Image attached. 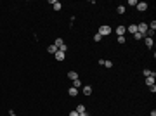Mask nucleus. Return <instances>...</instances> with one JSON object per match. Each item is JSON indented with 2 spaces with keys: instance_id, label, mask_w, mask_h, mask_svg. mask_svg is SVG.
<instances>
[{
  "instance_id": "obj_15",
  "label": "nucleus",
  "mask_w": 156,
  "mask_h": 116,
  "mask_svg": "<svg viewBox=\"0 0 156 116\" xmlns=\"http://www.w3.org/2000/svg\"><path fill=\"white\" fill-rule=\"evenodd\" d=\"M142 75H144V76H153V75H156L154 71H151V69H144V71H142Z\"/></svg>"
},
{
  "instance_id": "obj_18",
  "label": "nucleus",
  "mask_w": 156,
  "mask_h": 116,
  "mask_svg": "<svg viewBox=\"0 0 156 116\" xmlns=\"http://www.w3.org/2000/svg\"><path fill=\"white\" fill-rule=\"evenodd\" d=\"M116 12H118V14H125V5H118Z\"/></svg>"
},
{
  "instance_id": "obj_20",
  "label": "nucleus",
  "mask_w": 156,
  "mask_h": 116,
  "mask_svg": "<svg viewBox=\"0 0 156 116\" xmlns=\"http://www.w3.org/2000/svg\"><path fill=\"white\" fill-rule=\"evenodd\" d=\"M101 40H102V37H101V35H99V33H96V35H94V42H101Z\"/></svg>"
},
{
  "instance_id": "obj_2",
  "label": "nucleus",
  "mask_w": 156,
  "mask_h": 116,
  "mask_svg": "<svg viewBox=\"0 0 156 116\" xmlns=\"http://www.w3.org/2000/svg\"><path fill=\"white\" fill-rule=\"evenodd\" d=\"M147 24L146 23H139V24H137V31H139V33H144V35H146V31H147Z\"/></svg>"
},
{
  "instance_id": "obj_7",
  "label": "nucleus",
  "mask_w": 156,
  "mask_h": 116,
  "mask_svg": "<svg viewBox=\"0 0 156 116\" xmlns=\"http://www.w3.org/2000/svg\"><path fill=\"white\" fill-rule=\"evenodd\" d=\"M54 56H56V59H57V61H64V57H66V54H64V52H61V50H57Z\"/></svg>"
},
{
  "instance_id": "obj_10",
  "label": "nucleus",
  "mask_w": 156,
  "mask_h": 116,
  "mask_svg": "<svg viewBox=\"0 0 156 116\" xmlns=\"http://www.w3.org/2000/svg\"><path fill=\"white\" fill-rule=\"evenodd\" d=\"M127 31H128V33H134V35H135V33H137V24H128Z\"/></svg>"
},
{
  "instance_id": "obj_1",
  "label": "nucleus",
  "mask_w": 156,
  "mask_h": 116,
  "mask_svg": "<svg viewBox=\"0 0 156 116\" xmlns=\"http://www.w3.org/2000/svg\"><path fill=\"white\" fill-rule=\"evenodd\" d=\"M101 37H107V35H111V26H107V24H102L97 31Z\"/></svg>"
},
{
  "instance_id": "obj_14",
  "label": "nucleus",
  "mask_w": 156,
  "mask_h": 116,
  "mask_svg": "<svg viewBox=\"0 0 156 116\" xmlns=\"http://www.w3.org/2000/svg\"><path fill=\"white\" fill-rule=\"evenodd\" d=\"M68 78L73 81V80H76V78H78V73H76V71H69V73H68Z\"/></svg>"
},
{
  "instance_id": "obj_13",
  "label": "nucleus",
  "mask_w": 156,
  "mask_h": 116,
  "mask_svg": "<svg viewBox=\"0 0 156 116\" xmlns=\"http://www.w3.org/2000/svg\"><path fill=\"white\" fill-rule=\"evenodd\" d=\"M90 94H92V87H90V85H85V87H83V95H90Z\"/></svg>"
},
{
  "instance_id": "obj_5",
  "label": "nucleus",
  "mask_w": 156,
  "mask_h": 116,
  "mask_svg": "<svg viewBox=\"0 0 156 116\" xmlns=\"http://www.w3.org/2000/svg\"><path fill=\"white\" fill-rule=\"evenodd\" d=\"M144 42H146V47H149V48L154 47V42H153V38H149V37H144Z\"/></svg>"
},
{
  "instance_id": "obj_25",
  "label": "nucleus",
  "mask_w": 156,
  "mask_h": 116,
  "mask_svg": "<svg viewBox=\"0 0 156 116\" xmlns=\"http://www.w3.org/2000/svg\"><path fill=\"white\" fill-rule=\"evenodd\" d=\"M149 90H151V92L154 94V92H156V85H151V87H149Z\"/></svg>"
},
{
  "instance_id": "obj_21",
  "label": "nucleus",
  "mask_w": 156,
  "mask_h": 116,
  "mask_svg": "<svg viewBox=\"0 0 156 116\" xmlns=\"http://www.w3.org/2000/svg\"><path fill=\"white\" fill-rule=\"evenodd\" d=\"M104 66L106 68H113V61H104Z\"/></svg>"
},
{
  "instance_id": "obj_11",
  "label": "nucleus",
  "mask_w": 156,
  "mask_h": 116,
  "mask_svg": "<svg viewBox=\"0 0 156 116\" xmlns=\"http://www.w3.org/2000/svg\"><path fill=\"white\" fill-rule=\"evenodd\" d=\"M146 85H147V87L154 85V75H153V76H147V78H146Z\"/></svg>"
},
{
  "instance_id": "obj_24",
  "label": "nucleus",
  "mask_w": 156,
  "mask_h": 116,
  "mask_svg": "<svg viewBox=\"0 0 156 116\" xmlns=\"http://www.w3.org/2000/svg\"><path fill=\"white\" fill-rule=\"evenodd\" d=\"M128 5H137V0H128Z\"/></svg>"
},
{
  "instance_id": "obj_9",
  "label": "nucleus",
  "mask_w": 156,
  "mask_h": 116,
  "mask_svg": "<svg viewBox=\"0 0 156 116\" xmlns=\"http://www.w3.org/2000/svg\"><path fill=\"white\" fill-rule=\"evenodd\" d=\"M59 48L56 47V45H54V43H52V45H49V47H47V52H49V54H56V52H57Z\"/></svg>"
},
{
  "instance_id": "obj_23",
  "label": "nucleus",
  "mask_w": 156,
  "mask_h": 116,
  "mask_svg": "<svg viewBox=\"0 0 156 116\" xmlns=\"http://www.w3.org/2000/svg\"><path fill=\"white\" fill-rule=\"evenodd\" d=\"M118 43H125V37H118Z\"/></svg>"
},
{
  "instance_id": "obj_6",
  "label": "nucleus",
  "mask_w": 156,
  "mask_h": 116,
  "mask_svg": "<svg viewBox=\"0 0 156 116\" xmlns=\"http://www.w3.org/2000/svg\"><path fill=\"white\" fill-rule=\"evenodd\" d=\"M50 4H52V7H54V10H61V2H57V0H50Z\"/></svg>"
},
{
  "instance_id": "obj_17",
  "label": "nucleus",
  "mask_w": 156,
  "mask_h": 116,
  "mask_svg": "<svg viewBox=\"0 0 156 116\" xmlns=\"http://www.w3.org/2000/svg\"><path fill=\"white\" fill-rule=\"evenodd\" d=\"M54 45H56V47H61V45H64V42H63V38H56V42H54Z\"/></svg>"
},
{
  "instance_id": "obj_19",
  "label": "nucleus",
  "mask_w": 156,
  "mask_h": 116,
  "mask_svg": "<svg viewBox=\"0 0 156 116\" xmlns=\"http://www.w3.org/2000/svg\"><path fill=\"white\" fill-rule=\"evenodd\" d=\"M144 37H146V35H144V33H139V31H137L135 35H134V38H135V40H142Z\"/></svg>"
},
{
  "instance_id": "obj_22",
  "label": "nucleus",
  "mask_w": 156,
  "mask_h": 116,
  "mask_svg": "<svg viewBox=\"0 0 156 116\" xmlns=\"http://www.w3.org/2000/svg\"><path fill=\"white\" fill-rule=\"evenodd\" d=\"M59 50H61V52H64V54H66V52H68V45H61V47H59Z\"/></svg>"
},
{
  "instance_id": "obj_26",
  "label": "nucleus",
  "mask_w": 156,
  "mask_h": 116,
  "mask_svg": "<svg viewBox=\"0 0 156 116\" xmlns=\"http://www.w3.org/2000/svg\"><path fill=\"white\" fill-rule=\"evenodd\" d=\"M69 116H80V114H78L76 111H69Z\"/></svg>"
},
{
  "instance_id": "obj_8",
  "label": "nucleus",
  "mask_w": 156,
  "mask_h": 116,
  "mask_svg": "<svg viewBox=\"0 0 156 116\" xmlns=\"http://www.w3.org/2000/svg\"><path fill=\"white\" fill-rule=\"evenodd\" d=\"M68 94H69V97H76V95H78V88H75V87H69Z\"/></svg>"
},
{
  "instance_id": "obj_4",
  "label": "nucleus",
  "mask_w": 156,
  "mask_h": 116,
  "mask_svg": "<svg viewBox=\"0 0 156 116\" xmlns=\"http://www.w3.org/2000/svg\"><path fill=\"white\" fill-rule=\"evenodd\" d=\"M125 31H127V28H125L123 24H120V26L116 28V35L118 37H125Z\"/></svg>"
},
{
  "instance_id": "obj_16",
  "label": "nucleus",
  "mask_w": 156,
  "mask_h": 116,
  "mask_svg": "<svg viewBox=\"0 0 156 116\" xmlns=\"http://www.w3.org/2000/svg\"><path fill=\"white\" fill-rule=\"evenodd\" d=\"M73 87H75V88H80V87H82V81H80V78L73 80Z\"/></svg>"
},
{
  "instance_id": "obj_12",
  "label": "nucleus",
  "mask_w": 156,
  "mask_h": 116,
  "mask_svg": "<svg viewBox=\"0 0 156 116\" xmlns=\"http://www.w3.org/2000/svg\"><path fill=\"white\" fill-rule=\"evenodd\" d=\"M75 111H76L78 114H82V113H85L87 109H85V106H83V104H78V106H76V109H75Z\"/></svg>"
},
{
  "instance_id": "obj_27",
  "label": "nucleus",
  "mask_w": 156,
  "mask_h": 116,
  "mask_svg": "<svg viewBox=\"0 0 156 116\" xmlns=\"http://www.w3.org/2000/svg\"><path fill=\"white\" fill-rule=\"evenodd\" d=\"M80 116H88V113H87V111H85V113H82V114H80Z\"/></svg>"
},
{
  "instance_id": "obj_28",
  "label": "nucleus",
  "mask_w": 156,
  "mask_h": 116,
  "mask_svg": "<svg viewBox=\"0 0 156 116\" xmlns=\"http://www.w3.org/2000/svg\"><path fill=\"white\" fill-rule=\"evenodd\" d=\"M10 116H16V114H10Z\"/></svg>"
},
{
  "instance_id": "obj_3",
  "label": "nucleus",
  "mask_w": 156,
  "mask_h": 116,
  "mask_svg": "<svg viewBox=\"0 0 156 116\" xmlns=\"http://www.w3.org/2000/svg\"><path fill=\"white\" fill-rule=\"evenodd\" d=\"M137 10H141V12H144V10H147V7H149V5H147V2H137Z\"/></svg>"
}]
</instances>
